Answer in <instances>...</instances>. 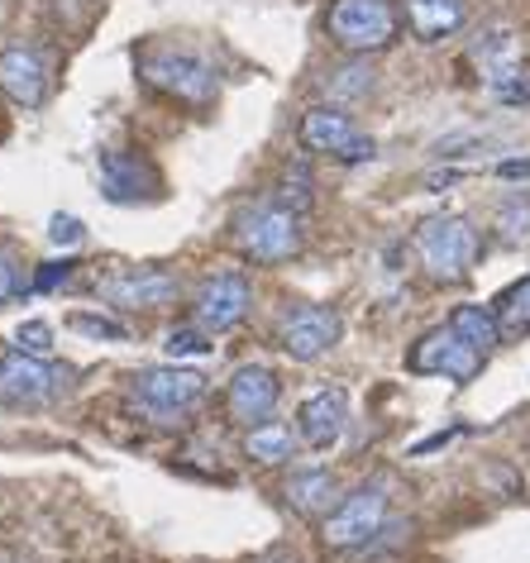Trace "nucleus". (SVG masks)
<instances>
[{"mask_svg":"<svg viewBox=\"0 0 530 563\" xmlns=\"http://www.w3.org/2000/svg\"><path fill=\"white\" fill-rule=\"evenodd\" d=\"M478 249H483V239L468 216H430L416 224V258L440 282L468 277V267L478 263Z\"/></svg>","mask_w":530,"mask_h":563,"instance_id":"obj_1","label":"nucleus"},{"mask_svg":"<svg viewBox=\"0 0 530 563\" xmlns=\"http://www.w3.org/2000/svg\"><path fill=\"white\" fill-rule=\"evenodd\" d=\"M139 77L148 81L153 91L173 96V101H187V106H206L216 96V67L191 48H173V44H158L139 58Z\"/></svg>","mask_w":530,"mask_h":563,"instance_id":"obj_2","label":"nucleus"},{"mask_svg":"<svg viewBox=\"0 0 530 563\" xmlns=\"http://www.w3.org/2000/svg\"><path fill=\"white\" fill-rule=\"evenodd\" d=\"M234 244H240L254 263H287L301 253V216L283 201H258L240 210L234 220Z\"/></svg>","mask_w":530,"mask_h":563,"instance_id":"obj_3","label":"nucleus"},{"mask_svg":"<svg viewBox=\"0 0 530 563\" xmlns=\"http://www.w3.org/2000/svg\"><path fill=\"white\" fill-rule=\"evenodd\" d=\"M130 397L148 420L173 426V420H183L206 397V377L191 368H177V363L173 368H144V373H134Z\"/></svg>","mask_w":530,"mask_h":563,"instance_id":"obj_4","label":"nucleus"},{"mask_svg":"<svg viewBox=\"0 0 530 563\" xmlns=\"http://www.w3.org/2000/svg\"><path fill=\"white\" fill-rule=\"evenodd\" d=\"M383 526H387V487L383 483H364L325 516L320 540H325L330 549H364V544L378 540Z\"/></svg>","mask_w":530,"mask_h":563,"instance_id":"obj_5","label":"nucleus"},{"mask_svg":"<svg viewBox=\"0 0 530 563\" xmlns=\"http://www.w3.org/2000/svg\"><path fill=\"white\" fill-rule=\"evenodd\" d=\"M330 38L349 53H378L397 38V10L387 0H334Z\"/></svg>","mask_w":530,"mask_h":563,"instance_id":"obj_6","label":"nucleus"},{"mask_svg":"<svg viewBox=\"0 0 530 563\" xmlns=\"http://www.w3.org/2000/svg\"><path fill=\"white\" fill-rule=\"evenodd\" d=\"M67 368H53L48 358H34L24 349H5L0 354V401L5 406H48L67 391Z\"/></svg>","mask_w":530,"mask_h":563,"instance_id":"obj_7","label":"nucleus"},{"mask_svg":"<svg viewBox=\"0 0 530 563\" xmlns=\"http://www.w3.org/2000/svg\"><path fill=\"white\" fill-rule=\"evenodd\" d=\"M483 358H487V354H478V349H473L454 325H440V330H430V334H421V340L411 344L407 368H411V373H426V377H450V383H468V377H478Z\"/></svg>","mask_w":530,"mask_h":563,"instance_id":"obj_8","label":"nucleus"},{"mask_svg":"<svg viewBox=\"0 0 530 563\" xmlns=\"http://www.w3.org/2000/svg\"><path fill=\"white\" fill-rule=\"evenodd\" d=\"M340 334H344L340 311H330V306H297V311L277 325V344H283L287 358L316 363L340 344Z\"/></svg>","mask_w":530,"mask_h":563,"instance_id":"obj_9","label":"nucleus"},{"mask_svg":"<svg viewBox=\"0 0 530 563\" xmlns=\"http://www.w3.org/2000/svg\"><path fill=\"white\" fill-rule=\"evenodd\" d=\"M301 144L311 153H334L344 163H368L378 153V144L368 134H358L344 110H330V106H316L301 115Z\"/></svg>","mask_w":530,"mask_h":563,"instance_id":"obj_10","label":"nucleus"},{"mask_svg":"<svg viewBox=\"0 0 530 563\" xmlns=\"http://www.w3.org/2000/svg\"><path fill=\"white\" fill-rule=\"evenodd\" d=\"M254 306V287L244 273H216L206 287L197 291V325L206 334H225L249 316Z\"/></svg>","mask_w":530,"mask_h":563,"instance_id":"obj_11","label":"nucleus"},{"mask_svg":"<svg viewBox=\"0 0 530 563\" xmlns=\"http://www.w3.org/2000/svg\"><path fill=\"white\" fill-rule=\"evenodd\" d=\"M96 291H101L110 306H124V311H158V306H167L183 287H177V277L163 273V267H130V273L106 277Z\"/></svg>","mask_w":530,"mask_h":563,"instance_id":"obj_12","label":"nucleus"},{"mask_svg":"<svg viewBox=\"0 0 530 563\" xmlns=\"http://www.w3.org/2000/svg\"><path fill=\"white\" fill-rule=\"evenodd\" d=\"M277 397H283V387H277V373L263 368V363H244L240 373L230 377V391H225V406H230V420L234 426H263V420L273 416Z\"/></svg>","mask_w":530,"mask_h":563,"instance_id":"obj_13","label":"nucleus"},{"mask_svg":"<svg viewBox=\"0 0 530 563\" xmlns=\"http://www.w3.org/2000/svg\"><path fill=\"white\" fill-rule=\"evenodd\" d=\"M101 191L115 206H139V201H153L163 191V181L153 163H144L139 153L115 148V153H101Z\"/></svg>","mask_w":530,"mask_h":563,"instance_id":"obj_14","label":"nucleus"},{"mask_svg":"<svg viewBox=\"0 0 530 563\" xmlns=\"http://www.w3.org/2000/svg\"><path fill=\"white\" fill-rule=\"evenodd\" d=\"M0 91L10 96L15 106L24 110H38L48 96V67L38 58V48H24V44H10L0 53Z\"/></svg>","mask_w":530,"mask_h":563,"instance_id":"obj_15","label":"nucleus"},{"mask_svg":"<svg viewBox=\"0 0 530 563\" xmlns=\"http://www.w3.org/2000/svg\"><path fill=\"white\" fill-rule=\"evenodd\" d=\"M344 420H349V397L340 387H325V391H316V397H306L301 401V411H297V434L311 449H330V444H340V434H344Z\"/></svg>","mask_w":530,"mask_h":563,"instance_id":"obj_16","label":"nucleus"},{"mask_svg":"<svg viewBox=\"0 0 530 563\" xmlns=\"http://www.w3.org/2000/svg\"><path fill=\"white\" fill-rule=\"evenodd\" d=\"M283 492H287V506L301 516H325L340 506V483H334V473H325V468L291 473Z\"/></svg>","mask_w":530,"mask_h":563,"instance_id":"obj_17","label":"nucleus"},{"mask_svg":"<svg viewBox=\"0 0 530 563\" xmlns=\"http://www.w3.org/2000/svg\"><path fill=\"white\" fill-rule=\"evenodd\" d=\"M407 15H411V30L426 44H440V38H450L464 24L468 0H407Z\"/></svg>","mask_w":530,"mask_h":563,"instance_id":"obj_18","label":"nucleus"},{"mask_svg":"<svg viewBox=\"0 0 530 563\" xmlns=\"http://www.w3.org/2000/svg\"><path fill=\"white\" fill-rule=\"evenodd\" d=\"M450 325L464 334V340L478 349V354H493V349L501 344V325H497V316L493 311H483V306H454V316H450Z\"/></svg>","mask_w":530,"mask_h":563,"instance_id":"obj_19","label":"nucleus"},{"mask_svg":"<svg viewBox=\"0 0 530 563\" xmlns=\"http://www.w3.org/2000/svg\"><path fill=\"white\" fill-rule=\"evenodd\" d=\"M291 449H297V440H291V430L277 426V420H263V426H254L244 440V454L254 463H287Z\"/></svg>","mask_w":530,"mask_h":563,"instance_id":"obj_20","label":"nucleus"},{"mask_svg":"<svg viewBox=\"0 0 530 563\" xmlns=\"http://www.w3.org/2000/svg\"><path fill=\"white\" fill-rule=\"evenodd\" d=\"M493 316H497V325H501L507 340H516V334L530 330V273L521 282H511V287L493 301Z\"/></svg>","mask_w":530,"mask_h":563,"instance_id":"obj_21","label":"nucleus"},{"mask_svg":"<svg viewBox=\"0 0 530 563\" xmlns=\"http://www.w3.org/2000/svg\"><path fill=\"white\" fill-rule=\"evenodd\" d=\"M487 91L497 96L501 106H530V63L511 58L487 73Z\"/></svg>","mask_w":530,"mask_h":563,"instance_id":"obj_22","label":"nucleus"},{"mask_svg":"<svg viewBox=\"0 0 530 563\" xmlns=\"http://www.w3.org/2000/svg\"><path fill=\"white\" fill-rule=\"evenodd\" d=\"M373 67L368 63H349V67H340V73H330V81H325V91H330V101H358V96H368L373 91Z\"/></svg>","mask_w":530,"mask_h":563,"instance_id":"obj_23","label":"nucleus"},{"mask_svg":"<svg viewBox=\"0 0 530 563\" xmlns=\"http://www.w3.org/2000/svg\"><path fill=\"white\" fill-rule=\"evenodd\" d=\"M167 358H206V354H211V334H206L201 325H177L173 334H167Z\"/></svg>","mask_w":530,"mask_h":563,"instance_id":"obj_24","label":"nucleus"},{"mask_svg":"<svg viewBox=\"0 0 530 563\" xmlns=\"http://www.w3.org/2000/svg\"><path fill=\"white\" fill-rule=\"evenodd\" d=\"M67 330L87 334V340H110V344H124V340H130V330H124L120 320H110V316H91V311L67 316Z\"/></svg>","mask_w":530,"mask_h":563,"instance_id":"obj_25","label":"nucleus"},{"mask_svg":"<svg viewBox=\"0 0 530 563\" xmlns=\"http://www.w3.org/2000/svg\"><path fill=\"white\" fill-rule=\"evenodd\" d=\"M497 234L501 244H530V201H511L497 210Z\"/></svg>","mask_w":530,"mask_h":563,"instance_id":"obj_26","label":"nucleus"},{"mask_svg":"<svg viewBox=\"0 0 530 563\" xmlns=\"http://www.w3.org/2000/svg\"><path fill=\"white\" fill-rule=\"evenodd\" d=\"M15 340H20L24 354H34V358H48L53 354V330L44 325V320H24Z\"/></svg>","mask_w":530,"mask_h":563,"instance_id":"obj_27","label":"nucleus"},{"mask_svg":"<svg viewBox=\"0 0 530 563\" xmlns=\"http://www.w3.org/2000/svg\"><path fill=\"white\" fill-rule=\"evenodd\" d=\"M48 239H53V249H77L81 239H87V224H81L77 216H53L48 220Z\"/></svg>","mask_w":530,"mask_h":563,"instance_id":"obj_28","label":"nucleus"},{"mask_svg":"<svg viewBox=\"0 0 530 563\" xmlns=\"http://www.w3.org/2000/svg\"><path fill=\"white\" fill-rule=\"evenodd\" d=\"M283 206H291L301 216L306 206H311V177H306V167H291L287 173V187H283V196H277Z\"/></svg>","mask_w":530,"mask_h":563,"instance_id":"obj_29","label":"nucleus"},{"mask_svg":"<svg viewBox=\"0 0 530 563\" xmlns=\"http://www.w3.org/2000/svg\"><path fill=\"white\" fill-rule=\"evenodd\" d=\"M73 267H77V263H44V267L34 273V291H53V287H63V282L73 277Z\"/></svg>","mask_w":530,"mask_h":563,"instance_id":"obj_30","label":"nucleus"},{"mask_svg":"<svg viewBox=\"0 0 530 563\" xmlns=\"http://www.w3.org/2000/svg\"><path fill=\"white\" fill-rule=\"evenodd\" d=\"M10 297H15V263L0 253V306H5Z\"/></svg>","mask_w":530,"mask_h":563,"instance_id":"obj_31","label":"nucleus"},{"mask_svg":"<svg viewBox=\"0 0 530 563\" xmlns=\"http://www.w3.org/2000/svg\"><path fill=\"white\" fill-rule=\"evenodd\" d=\"M497 177H507V181H526V177H530V163H526V158H507V163H497Z\"/></svg>","mask_w":530,"mask_h":563,"instance_id":"obj_32","label":"nucleus"},{"mask_svg":"<svg viewBox=\"0 0 530 563\" xmlns=\"http://www.w3.org/2000/svg\"><path fill=\"white\" fill-rule=\"evenodd\" d=\"M258 563H301L297 554H287V549H273V554H263Z\"/></svg>","mask_w":530,"mask_h":563,"instance_id":"obj_33","label":"nucleus"}]
</instances>
